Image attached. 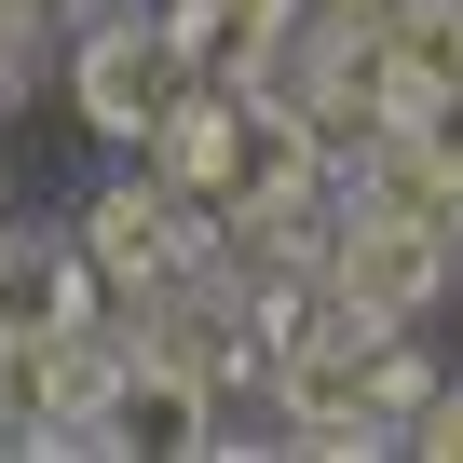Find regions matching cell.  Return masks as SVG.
Wrapping results in <instances>:
<instances>
[{
    "label": "cell",
    "instance_id": "1",
    "mask_svg": "<svg viewBox=\"0 0 463 463\" xmlns=\"http://www.w3.org/2000/svg\"><path fill=\"white\" fill-rule=\"evenodd\" d=\"M69 82H82V123H96V137H123V150H150V123H164V109H177V96H191L204 69H191V55L164 42V14H150V28H96Z\"/></svg>",
    "mask_w": 463,
    "mask_h": 463
},
{
    "label": "cell",
    "instance_id": "2",
    "mask_svg": "<svg viewBox=\"0 0 463 463\" xmlns=\"http://www.w3.org/2000/svg\"><path fill=\"white\" fill-rule=\"evenodd\" d=\"M327 287H341L354 314L409 327V314L449 287V232H422V218H395V204H354V232L327 246Z\"/></svg>",
    "mask_w": 463,
    "mask_h": 463
},
{
    "label": "cell",
    "instance_id": "3",
    "mask_svg": "<svg viewBox=\"0 0 463 463\" xmlns=\"http://www.w3.org/2000/svg\"><path fill=\"white\" fill-rule=\"evenodd\" d=\"M177 246H191V191H177V177H123V191L82 204V260H96L109 287H164Z\"/></svg>",
    "mask_w": 463,
    "mask_h": 463
},
{
    "label": "cell",
    "instance_id": "4",
    "mask_svg": "<svg viewBox=\"0 0 463 463\" xmlns=\"http://www.w3.org/2000/svg\"><path fill=\"white\" fill-rule=\"evenodd\" d=\"M109 449H218V382L150 341L137 368H109Z\"/></svg>",
    "mask_w": 463,
    "mask_h": 463
},
{
    "label": "cell",
    "instance_id": "5",
    "mask_svg": "<svg viewBox=\"0 0 463 463\" xmlns=\"http://www.w3.org/2000/svg\"><path fill=\"white\" fill-rule=\"evenodd\" d=\"M409 449H436V463H463V395H449V382H436V395L409 409Z\"/></svg>",
    "mask_w": 463,
    "mask_h": 463
},
{
    "label": "cell",
    "instance_id": "6",
    "mask_svg": "<svg viewBox=\"0 0 463 463\" xmlns=\"http://www.w3.org/2000/svg\"><path fill=\"white\" fill-rule=\"evenodd\" d=\"M409 137H422V150L463 177V82H449V96H422V109H409Z\"/></svg>",
    "mask_w": 463,
    "mask_h": 463
},
{
    "label": "cell",
    "instance_id": "7",
    "mask_svg": "<svg viewBox=\"0 0 463 463\" xmlns=\"http://www.w3.org/2000/svg\"><path fill=\"white\" fill-rule=\"evenodd\" d=\"M300 14H314V28H327V42H368V28H382V14H395V0H300Z\"/></svg>",
    "mask_w": 463,
    "mask_h": 463
}]
</instances>
